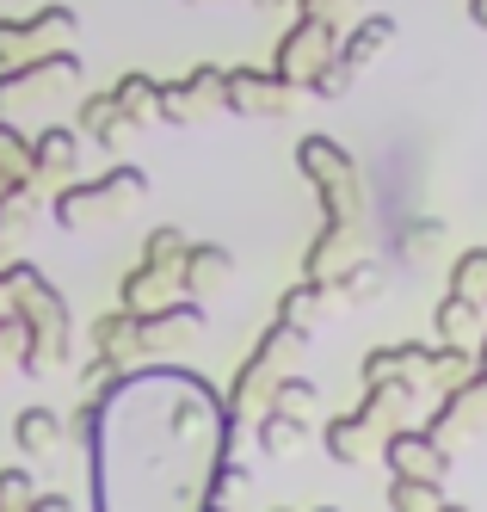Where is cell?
<instances>
[{
  "label": "cell",
  "mask_w": 487,
  "mask_h": 512,
  "mask_svg": "<svg viewBox=\"0 0 487 512\" xmlns=\"http://www.w3.org/2000/svg\"><path fill=\"white\" fill-rule=\"evenodd\" d=\"M383 457L395 475H426V482H444V451L432 445L426 432H389L383 438Z\"/></svg>",
  "instance_id": "cell-1"
},
{
  "label": "cell",
  "mask_w": 487,
  "mask_h": 512,
  "mask_svg": "<svg viewBox=\"0 0 487 512\" xmlns=\"http://www.w3.org/2000/svg\"><path fill=\"white\" fill-rule=\"evenodd\" d=\"M13 438H19V451L44 457V451H56V445H62V420H56L50 408H25V414H19V426H13Z\"/></svg>",
  "instance_id": "cell-2"
},
{
  "label": "cell",
  "mask_w": 487,
  "mask_h": 512,
  "mask_svg": "<svg viewBox=\"0 0 487 512\" xmlns=\"http://www.w3.org/2000/svg\"><path fill=\"white\" fill-rule=\"evenodd\" d=\"M222 272H229V253H222V247H185V253H179V278L198 284V290L216 284Z\"/></svg>",
  "instance_id": "cell-3"
},
{
  "label": "cell",
  "mask_w": 487,
  "mask_h": 512,
  "mask_svg": "<svg viewBox=\"0 0 487 512\" xmlns=\"http://www.w3.org/2000/svg\"><path fill=\"white\" fill-rule=\"evenodd\" d=\"M259 445H266L272 457H290L296 445H303V420L284 414V408H272L266 420H259Z\"/></svg>",
  "instance_id": "cell-4"
},
{
  "label": "cell",
  "mask_w": 487,
  "mask_h": 512,
  "mask_svg": "<svg viewBox=\"0 0 487 512\" xmlns=\"http://www.w3.org/2000/svg\"><path fill=\"white\" fill-rule=\"evenodd\" d=\"M389 506L395 512H432L438 506V482H426V475H395V482H389Z\"/></svg>",
  "instance_id": "cell-5"
},
{
  "label": "cell",
  "mask_w": 487,
  "mask_h": 512,
  "mask_svg": "<svg viewBox=\"0 0 487 512\" xmlns=\"http://www.w3.org/2000/svg\"><path fill=\"white\" fill-rule=\"evenodd\" d=\"M389 38H395V19H389V13H383V19H364V25H358V38L346 44V62L364 68L377 50H389Z\"/></svg>",
  "instance_id": "cell-6"
},
{
  "label": "cell",
  "mask_w": 487,
  "mask_h": 512,
  "mask_svg": "<svg viewBox=\"0 0 487 512\" xmlns=\"http://www.w3.org/2000/svg\"><path fill=\"white\" fill-rule=\"evenodd\" d=\"M111 105H118V118H142L148 105H155V81H148V75H124V87L111 93Z\"/></svg>",
  "instance_id": "cell-7"
},
{
  "label": "cell",
  "mask_w": 487,
  "mask_h": 512,
  "mask_svg": "<svg viewBox=\"0 0 487 512\" xmlns=\"http://www.w3.org/2000/svg\"><path fill=\"white\" fill-rule=\"evenodd\" d=\"M451 297H487V247H475V253H463V260H457V290H451Z\"/></svg>",
  "instance_id": "cell-8"
},
{
  "label": "cell",
  "mask_w": 487,
  "mask_h": 512,
  "mask_svg": "<svg viewBox=\"0 0 487 512\" xmlns=\"http://www.w3.org/2000/svg\"><path fill=\"white\" fill-rule=\"evenodd\" d=\"M81 130H93V142H111V136H118V105H111V99L81 105Z\"/></svg>",
  "instance_id": "cell-9"
},
{
  "label": "cell",
  "mask_w": 487,
  "mask_h": 512,
  "mask_svg": "<svg viewBox=\"0 0 487 512\" xmlns=\"http://www.w3.org/2000/svg\"><path fill=\"white\" fill-rule=\"evenodd\" d=\"M333 284H340L352 303H370V297H377V290H383V272H377V266H352L346 278H333Z\"/></svg>",
  "instance_id": "cell-10"
},
{
  "label": "cell",
  "mask_w": 487,
  "mask_h": 512,
  "mask_svg": "<svg viewBox=\"0 0 487 512\" xmlns=\"http://www.w3.org/2000/svg\"><path fill=\"white\" fill-rule=\"evenodd\" d=\"M469 321H475V303H469V297H444V309H438L444 340H463V334H469Z\"/></svg>",
  "instance_id": "cell-11"
},
{
  "label": "cell",
  "mask_w": 487,
  "mask_h": 512,
  "mask_svg": "<svg viewBox=\"0 0 487 512\" xmlns=\"http://www.w3.org/2000/svg\"><path fill=\"white\" fill-rule=\"evenodd\" d=\"M309 401H315V389H309V383H296V377H284V383H278V408H284V414H303Z\"/></svg>",
  "instance_id": "cell-12"
},
{
  "label": "cell",
  "mask_w": 487,
  "mask_h": 512,
  "mask_svg": "<svg viewBox=\"0 0 487 512\" xmlns=\"http://www.w3.org/2000/svg\"><path fill=\"white\" fill-rule=\"evenodd\" d=\"M25 500H31L25 469H0V506H25Z\"/></svg>",
  "instance_id": "cell-13"
},
{
  "label": "cell",
  "mask_w": 487,
  "mask_h": 512,
  "mask_svg": "<svg viewBox=\"0 0 487 512\" xmlns=\"http://www.w3.org/2000/svg\"><path fill=\"white\" fill-rule=\"evenodd\" d=\"M31 161H50V167H68L74 161V136H44L37 142V155Z\"/></svg>",
  "instance_id": "cell-14"
},
{
  "label": "cell",
  "mask_w": 487,
  "mask_h": 512,
  "mask_svg": "<svg viewBox=\"0 0 487 512\" xmlns=\"http://www.w3.org/2000/svg\"><path fill=\"white\" fill-rule=\"evenodd\" d=\"M25 50V25H13V19H0V62H13Z\"/></svg>",
  "instance_id": "cell-15"
},
{
  "label": "cell",
  "mask_w": 487,
  "mask_h": 512,
  "mask_svg": "<svg viewBox=\"0 0 487 512\" xmlns=\"http://www.w3.org/2000/svg\"><path fill=\"white\" fill-rule=\"evenodd\" d=\"M31 512H74L62 494H44V500H31Z\"/></svg>",
  "instance_id": "cell-16"
},
{
  "label": "cell",
  "mask_w": 487,
  "mask_h": 512,
  "mask_svg": "<svg viewBox=\"0 0 487 512\" xmlns=\"http://www.w3.org/2000/svg\"><path fill=\"white\" fill-rule=\"evenodd\" d=\"M432 512H463V506H444V500H438V506H432Z\"/></svg>",
  "instance_id": "cell-17"
},
{
  "label": "cell",
  "mask_w": 487,
  "mask_h": 512,
  "mask_svg": "<svg viewBox=\"0 0 487 512\" xmlns=\"http://www.w3.org/2000/svg\"><path fill=\"white\" fill-rule=\"evenodd\" d=\"M327 512H333V506H327Z\"/></svg>",
  "instance_id": "cell-18"
}]
</instances>
